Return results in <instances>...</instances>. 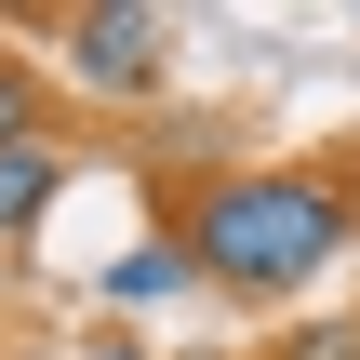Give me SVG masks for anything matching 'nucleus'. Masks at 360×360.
<instances>
[{"label": "nucleus", "mask_w": 360, "mask_h": 360, "mask_svg": "<svg viewBox=\"0 0 360 360\" xmlns=\"http://www.w3.org/2000/svg\"><path fill=\"white\" fill-rule=\"evenodd\" d=\"M67 200V147L53 134H27V147H0V254L13 240H40V214Z\"/></svg>", "instance_id": "nucleus-3"}, {"label": "nucleus", "mask_w": 360, "mask_h": 360, "mask_svg": "<svg viewBox=\"0 0 360 360\" xmlns=\"http://www.w3.org/2000/svg\"><path fill=\"white\" fill-rule=\"evenodd\" d=\"M347 227H360V200L334 174H227L187 200V267L227 294H294L347 254Z\"/></svg>", "instance_id": "nucleus-1"}, {"label": "nucleus", "mask_w": 360, "mask_h": 360, "mask_svg": "<svg viewBox=\"0 0 360 360\" xmlns=\"http://www.w3.org/2000/svg\"><path fill=\"white\" fill-rule=\"evenodd\" d=\"M281 360H360V321H307V334H294Z\"/></svg>", "instance_id": "nucleus-6"}, {"label": "nucleus", "mask_w": 360, "mask_h": 360, "mask_svg": "<svg viewBox=\"0 0 360 360\" xmlns=\"http://www.w3.org/2000/svg\"><path fill=\"white\" fill-rule=\"evenodd\" d=\"M200 267H187V227H147L134 254H107V307H160V294H187Z\"/></svg>", "instance_id": "nucleus-4"}, {"label": "nucleus", "mask_w": 360, "mask_h": 360, "mask_svg": "<svg viewBox=\"0 0 360 360\" xmlns=\"http://www.w3.org/2000/svg\"><path fill=\"white\" fill-rule=\"evenodd\" d=\"M160 53H174V27H160L147 0H94V13H53V67H67L80 94H107V107L160 94Z\"/></svg>", "instance_id": "nucleus-2"}, {"label": "nucleus", "mask_w": 360, "mask_h": 360, "mask_svg": "<svg viewBox=\"0 0 360 360\" xmlns=\"http://www.w3.org/2000/svg\"><path fill=\"white\" fill-rule=\"evenodd\" d=\"M94 360H147V347H134V334H107V347H94Z\"/></svg>", "instance_id": "nucleus-7"}, {"label": "nucleus", "mask_w": 360, "mask_h": 360, "mask_svg": "<svg viewBox=\"0 0 360 360\" xmlns=\"http://www.w3.org/2000/svg\"><path fill=\"white\" fill-rule=\"evenodd\" d=\"M27 134H40V80L0 53V147H27Z\"/></svg>", "instance_id": "nucleus-5"}]
</instances>
